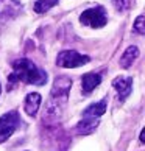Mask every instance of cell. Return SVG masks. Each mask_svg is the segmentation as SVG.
<instances>
[{"mask_svg":"<svg viewBox=\"0 0 145 151\" xmlns=\"http://www.w3.org/2000/svg\"><path fill=\"white\" fill-rule=\"evenodd\" d=\"M13 69L14 73L9 75V81H24L28 84H36V86H42L47 83V73L44 70H41L36 64H33L28 59H17L13 63Z\"/></svg>","mask_w":145,"mask_h":151,"instance_id":"obj_1","label":"cell"},{"mask_svg":"<svg viewBox=\"0 0 145 151\" xmlns=\"http://www.w3.org/2000/svg\"><path fill=\"white\" fill-rule=\"evenodd\" d=\"M80 22L83 25L92 27V28H100V27H105L108 22L106 13L102 6H95L91 9H86L84 13L80 16Z\"/></svg>","mask_w":145,"mask_h":151,"instance_id":"obj_2","label":"cell"},{"mask_svg":"<svg viewBox=\"0 0 145 151\" xmlns=\"http://www.w3.org/2000/svg\"><path fill=\"white\" fill-rule=\"evenodd\" d=\"M89 63V58L84 55H80L78 52L74 50H64L61 52L56 58V64L64 69H74V67H80Z\"/></svg>","mask_w":145,"mask_h":151,"instance_id":"obj_3","label":"cell"},{"mask_svg":"<svg viewBox=\"0 0 145 151\" xmlns=\"http://www.w3.org/2000/svg\"><path fill=\"white\" fill-rule=\"evenodd\" d=\"M19 125V114L16 111H11L0 117V143H3L6 139L13 136L16 128Z\"/></svg>","mask_w":145,"mask_h":151,"instance_id":"obj_4","label":"cell"},{"mask_svg":"<svg viewBox=\"0 0 145 151\" xmlns=\"http://www.w3.org/2000/svg\"><path fill=\"white\" fill-rule=\"evenodd\" d=\"M72 87V80L67 76H58L53 83V89H52V97L53 98H63L66 100L69 95V91Z\"/></svg>","mask_w":145,"mask_h":151,"instance_id":"obj_5","label":"cell"},{"mask_svg":"<svg viewBox=\"0 0 145 151\" xmlns=\"http://www.w3.org/2000/svg\"><path fill=\"white\" fill-rule=\"evenodd\" d=\"M20 11V3L16 0H0V17L8 19L17 16Z\"/></svg>","mask_w":145,"mask_h":151,"instance_id":"obj_6","label":"cell"},{"mask_svg":"<svg viewBox=\"0 0 145 151\" xmlns=\"http://www.w3.org/2000/svg\"><path fill=\"white\" fill-rule=\"evenodd\" d=\"M113 86L117 89L120 100H125L128 95L131 93L133 80H131V78H126V76H119V78H115V80L113 81Z\"/></svg>","mask_w":145,"mask_h":151,"instance_id":"obj_7","label":"cell"},{"mask_svg":"<svg viewBox=\"0 0 145 151\" xmlns=\"http://www.w3.org/2000/svg\"><path fill=\"white\" fill-rule=\"evenodd\" d=\"M39 106H41V95L33 92V93H28L25 98V103H24V109L28 115H36Z\"/></svg>","mask_w":145,"mask_h":151,"instance_id":"obj_8","label":"cell"},{"mask_svg":"<svg viewBox=\"0 0 145 151\" xmlns=\"http://www.w3.org/2000/svg\"><path fill=\"white\" fill-rule=\"evenodd\" d=\"M100 83H102V76L100 73H86L81 80V86L84 93H91L94 89H95Z\"/></svg>","mask_w":145,"mask_h":151,"instance_id":"obj_9","label":"cell"},{"mask_svg":"<svg viewBox=\"0 0 145 151\" xmlns=\"http://www.w3.org/2000/svg\"><path fill=\"white\" fill-rule=\"evenodd\" d=\"M97 125H98V120L95 117H84V119L76 125V132L78 134H91V132L95 131Z\"/></svg>","mask_w":145,"mask_h":151,"instance_id":"obj_10","label":"cell"},{"mask_svg":"<svg viewBox=\"0 0 145 151\" xmlns=\"http://www.w3.org/2000/svg\"><path fill=\"white\" fill-rule=\"evenodd\" d=\"M105 111H106V100H102V101L94 103L89 108H86L84 112H83V117H95V119H98L100 115L105 114Z\"/></svg>","mask_w":145,"mask_h":151,"instance_id":"obj_11","label":"cell"},{"mask_svg":"<svg viewBox=\"0 0 145 151\" xmlns=\"http://www.w3.org/2000/svg\"><path fill=\"white\" fill-rule=\"evenodd\" d=\"M137 56H139V48L137 47H128L120 58V65L123 67V69H128V67L137 59Z\"/></svg>","mask_w":145,"mask_h":151,"instance_id":"obj_12","label":"cell"},{"mask_svg":"<svg viewBox=\"0 0 145 151\" xmlns=\"http://www.w3.org/2000/svg\"><path fill=\"white\" fill-rule=\"evenodd\" d=\"M56 2L58 0H38L35 3V11L36 13H45V11H48L52 6H55Z\"/></svg>","mask_w":145,"mask_h":151,"instance_id":"obj_13","label":"cell"},{"mask_svg":"<svg viewBox=\"0 0 145 151\" xmlns=\"http://www.w3.org/2000/svg\"><path fill=\"white\" fill-rule=\"evenodd\" d=\"M144 20H145V17H144V16H139V17L136 19V24H134V30H136V31L139 33V35H144V33H145Z\"/></svg>","mask_w":145,"mask_h":151,"instance_id":"obj_14","label":"cell"},{"mask_svg":"<svg viewBox=\"0 0 145 151\" xmlns=\"http://www.w3.org/2000/svg\"><path fill=\"white\" fill-rule=\"evenodd\" d=\"M113 2L119 11H125L130 8V0H113Z\"/></svg>","mask_w":145,"mask_h":151,"instance_id":"obj_15","label":"cell"}]
</instances>
